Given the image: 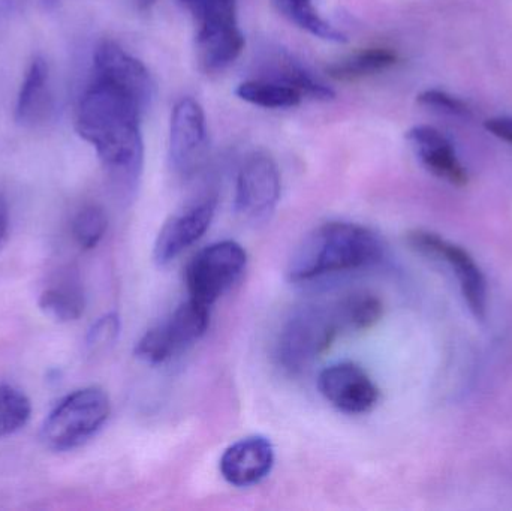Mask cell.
<instances>
[{"mask_svg":"<svg viewBox=\"0 0 512 511\" xmlns=\"http://www.w3.org/2000/svg\"><path fill=\"white\" fill-rule=\"evenodd\" d=\"M197 20V54L207 71L233 65L245 50V35L237 20L236 0H188Z\"/></svg>","mask_w":512,"mask_h":511,"instance_id":"cell-5","label":"cell"},{"mask_svg":"<svg viewBox=\"0 0 512 511\" xmlns=\"http://www.w3.org/2000/svg\"><path fill=\"white\" fill-rule=\"evenodd\" d=\"M53 111L50 68L42 57L30 62L15 105V120L27 128H35L47 122Z\"/></svg>","mask_w":512,"mask_h":511,"instance_id":"cell-16","label":"cell"},{"mask_svg":"<svg viewBox=\"0 0 512 511\" xmlns=\"http://www.w3.org/2000/svg\"><path fill=\"white\" fill-rule=\"evenodd\" d=\"M412 149L427 171L450 185L463 188L469 183V174L457 155L456 147L433 126L420 125L406 134Z\"/></svg>","mask_w":512,"mask_h":511,"instance_id":"cell-15","label":"cell"},{"mask_svg":"<svg viewBox=\"0 0 512 511\" xmlns=\"http://www.w3.org/2000/svg\"><path fill=\"white\" fill-rule=\"evenodd\" d=\"M406 242L418 254L447 264L459 281L460 290L469 311L477 320H486L487 308H489L486 276L475 258L469 254L468 249L450 242L433 231L421 230V228L409 231L406 234Z\"/></svg>","mask_w":512,"mask_h":511,"instance_id":"cell-7","label":"cell"},{"mask_svg":"<svg viewBox=\"0 0 512 511\" xmlns=\"http://www.w3.org/2000/svg\"><path fill=\"white\" fill-rule=\"evenodd\" d=\"M9 236V209L3 195L0 194V251L8 242Z\"/></svg>","mask_w":512,"mask_h":511,"instance_id":"cell-28","label":"cell"},{"mask_svg":"<svg viewBox=\"0 0 512 511\" xmlns=\"http://www.w3.org/2000/svg\"><path fill=\"white\" fill-rule=\"evenodd\" d=\"M32 416V404L26 393L8 384H0V440L21 431Z\"/></svg>","mask_w":512,"mask_h":511,"instance_id":"cell-23","label":"cell"},{"mask_svg":"<svg viewBox=\"0 0 512 511\" xmlns=\"http://www.w3.org/2000/svg\"><path fill=\"white\" fill-rule=\"evenodd\" d=\"M318 389L325 401L351 416L370 413L381 395L369 374L351 362L334 363L325 368L319 374Z\"/></svg>","mask_w":512,"mask_h":511,"instance_id":"cell-11","label":"cell"},{"mask_svg":"<svg viewBox=\"0 0 512 511\" xmlns=\"http://www.w3.org/2000/svg\"><path fill=\"white\" fill-rule=\"evenodd\" d=\"M345 330H369L379 323L384 315V305L375 294L354 291L336 302Z\"/></svg>","mask_w":512,"mask_h":511,"instance_id":"cell-21","label":"cell"},{"mask_svg":"<svg viewBox=\"0 0 512 511\" xmlns=\"http://www.w3.org/2000/svg\"><path fill=\"white\" fill-rule=\"evenodd\" d=\"M143 114L128 92L93 75L75 113L78 134L95 149L108 176L125 189H134L143 171Z\"/></svg>","mask_w":512,"mask_h":511,"instance_id":"cell-1","label":"cell"},{"mask_svg":"<svg viewBox=\"0 0 512 511\" xmlns=\"http://www.w3.org/2000/svg\"><path fill=\"white\" fill-rule=\"evenodd\" d=\"M206 114L191 96L174 105L170 123V159L176 173L189 177L203 165L207 155Z\"/></svg>","mask_w":512,"mask_h":511,"instance_id":"cell-10","label":"cell"},{"mask_svg":"<svg viewBox=\"0 0 512 511\" xmlns=\"http://www.w3.org/2000/svg\"><path fill=\"white\" fill-rule=\"evenodd\" d=\"M343 327L336 302L309 303L289 314L276 339L277 363L291 374L309 369L333 344Z\"/></svg>","mask_w":512,"mask_h":511,"instance_id":"cell-3","label":"cell"},{"mask_svg":"<svg viewBox=\"0 0 512 511\" xmlns=\"http://www.w3.org/2000/svg\"><path fill=\"white\" fill-rule=\"evenodd\" d=\"M274 449L268 438L252 435L237 441L221 458L222 477L237 488L261 483L273 470Z\"/></svg>","mask_w":512,"mask_h":511,"instance_id":"cell-14","label":"cell"},{"mask_svg":"<svg viewBox=\"0 0 512 511\" xmlns=\"http://www.w3.org/2000/svg\"><path fill=\"white\" fill-rule=\"evenodd\" d=\"M218 201L206 197L183 207L162 225L156 237L153 257L159 266L170 264L198 242L212 225Z\"/></svg>","mask_w":512,"mask_h":511,"instance_id":"cell-13","label":"cell"},{"mask_svg":"<svg viewBox=\"0 0 512 511\" xmlns=\"http://www.w3.org/2000/svg\"><path fill=\"white\" fill-rule=\"evenodd\" d=\"M248 254L233 240L201 249L186 269L189 296L204 306H213L245 272Z\"/></svg>","mask_w":512,"mask_h":511,"instance_id":"cell-6","label":"cell"},{"mask_svg":"<svg viewBox=\"0 0 512 511\" xmlns=\"http://www.w3.org/2000/svg\"><path fill=\"white\" fill-rule=\"evenodd\" d=\"M92 75L128 92L140 104L144 113L155 99V81L149 69L117 42L102 41L98 45L93 56Z\"/></svg>","mask_w":512,"mask_h":511,"instance_id":"cell-12","label":"cell"},{"mask_svg":"<svg viewBox=\"0 0 512 511\" xmlns=\"http://www.w3.org/2000/svg\"><path fill=\"white\" fill-rule=\"evenodd\" d=\"M418 104L423 107L430 108L439 113L450 114V116L466 117L469 116L471 110L459 96L451 95L441 89H426L417 96Z\"/></svg>","mask_w":512,"mask_h":511,"instance_id":"cell-26","label":"cell"},{"mask_svg":"<svg viewBox=\"0 0 512 511\" xmlns=\"http://www.w3.org/2000/svg\"><path fill=\"white\" fill-rule=\"evenodd\" d=\"M277 11L301 30L330 42H346L345 33L319 14L313 0H273Z\"/></svg>","mask_w":512,"mask_h":511,"instance_id":"cell-20","label":"cell"},{"mask_svg":"<svg viewBox=\"0 0 512 511\" xmlns=\"http://www.w3.org/2000/svg\"><path fill=\"white\" fill-rule=\"evenodd\" d=\"M210 326V308L195 300L180 305L167 320L156 324L137 342L135 356L150 365L173 359L200 341Z\"/></svg>","mask_w":512,"mask_h":511,"instance_id":"cell-8","label":"cell"},{"mask_svg":"<svg viewBox=\"0 0 512 511\" xmlns=\"http://www.w3.org/2000/svg\"><path fill=\"white\" fill-rule=\"evenodd\" d=\"M236 95L248 104L268 110L295 108L304 99L294 87L274 78L243 81L237 86Z\"/></svg>","mask_w":512,"mask_h":511,"instance_id":"cell-19","label":"cell"},{"mask_svg":"<svg viewBox=\"0 0 512 511\" xmlns=\"http://www.w3.org/2000/svg\"><path fill=\"white\" fill-rule=\"evenodd\" d=\"M271 78L294 87L303 98L315 99V101H331L336 96L331 87L322 83L312 72L307 71L304 66L292 60L291 57L277 60L276 69H274V75Z\"/></svg>","mask_w":512,"mask_h":511,"instance_id":"cell-22","label":"cell"},{"mask_svg":"<svg viewBox=\"0 0 512 511\" xmlns=\"http://www.w3.org/2000/svg\"><path fill=\"white\" fill-rule=\"evenodd\" d=\"M384 243L370 228L352 222H327L310 231L292 252L288 278L310 282L334 273L367 269L381 263Z\"/></svg>","mask_w":512,"mask_h":511,"instance_id":"cell-2","label":"cell"},{"mask_svg":"<svg viewBox=\"0 0 512 511\" xmlns=\"http://www.w3.org/2000/svg\"><path fill=\"white\" fill-rule=\"evenodd\" d=\"M280 171L276 161L267 153L248 156L236 183V212L248 222L270 219L280 200Z\"/></svg>","mask_w":512,"mask_h":511,"instance_id":"cell-9","label":"cell"},{"mask_svg":"<svg viewBox=\"0 0 512 511\" xmlns=\"http://www.w3.org/2000/svg\"><path fill=\"white\" fill-rule=\"evenodd\" d=\"M180 2L186 3V2H188V0H180Z\"/></svg>","mask_w":512,"mask_h":511,"instance_id":"cell-29","label":"cell"},{"mask_svg":"<svg viewBox=\"0 0 512 511\" xmlns=\"http://www.w3.org/2000/svg\"><path fill=\"white\" fill-rule=\"evenodd\" d=\"M72 236L83 251H90L104 239L108 230V216L98 204H87L72 219Z\"/></svg>","mask_w":512,"mask_h":511,"instance_id":"cell-24","label":"cell"},{"mask_svg":"<svg viewBox=\"0 0 512 511\" xmlns=\"http://www.w3.org/2000/svg\"><path fill=\"white\" fill-rule=\"evenodd\" d=\"M111 402L101 387H86L65 396L41 426L42 444L54 452H69L92 440L110 419Z\"/></svg>","mask_w":512,"mask_h":511,"instance_id":"cell-4","label":"cell"},{"mask_svg":"<svg viewBox=\"0 0 512 511\" xmlns=\"http://www.w3.org/2000/svg\"><path fill=\"white\" fill-rule=\"evenodd\" d=\"M39 309L57 323L77 321L86 309L81 282L77 276H66L62 281L42 291L38 300Z\"/></svg>","mask_w":512,"mask_h":511,"instance_id":"cell-17","label":"cell"},{"mask_svg":"<svg viewBox=\"0 0 512 511\" xmlns=\"http://www.w3.org/2000/svg\"><path fill=\"white\" fill-rule=\"evenodd\" d=\"M120 335V317L116 312L102 315L90 327L86 336V345L92 353L110 348Z\"/></svg>","mask_w":512,"mask_h":511,"instance_id":"cell-25","label":"cell"},{"mask_svg":"<svg viewBox=\"0 0 512 511\" xmlns=\"http://www.w3.org/2000/svg\"><path fill=\"white\" fill-rule=\"evenodd\" d=\"M484 128L493 137L505 141V143L512 144V116H498L487 119L484 122Z\"/></svg>","mask_w":512,"mask_h":511,"instance_id":"cell-27","label":"cell"},{"mask_svg":"<svg viewBox=\"0 0 512 511\" xmlns=\"http://www.w3.org/2000/svg\"><path fill=\"white\" fill-rule=\"evenodd\" d=\"M397 62H399V56L396 51L391 48L373 47L355 51L331 63L327 66V72L333 80L346 83V81H357L387 71Z\"/></svg>","mask_w":512,"mask_h":511,"instance_id":"cell-18","label":"cell"}]
</instances>
